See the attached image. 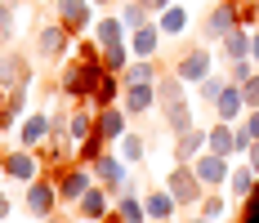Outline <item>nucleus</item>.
<instances>
[{
  "label": "nucleus",
  "mask_w": 259,
  "mask_h": 223,
  "mask_svg": "<svg viewBox=\"0 0 259 223\" xmlns=\"http://www.w3.org/2000/svg\"><path fill=\"white\" fill-rule=\"evenodd\" d=\"M255 179H259V174L241 161V165H233V174H228V188H224V192H228L233 201H246V197H250V188H255Z\"/></svg>",
  "instance_id": "nucleus-30"
},
{
  "label": "nucleus",
  "mask_w": 259,
  "mask_h": 223,
  "mask_svg": "<svg viewBox=\"0 0 259 223\" xmlns=\"http://www.w3.org/2000/svg\"><path fill=\"white\" fill-rule=\"evenodd\" d=\"M36 50H40L45 63H67V58L76 54V36L58 23V18H50V23L36 27Z\"/></svg>",
  "instance_id": "nucleus-3"
},
{
  "label": "nucleus",
  "mask_w": 259,
  "mask_h": 223,
  "mask_svg": "<svg viewBox=\"0 0 259 223\" xmlns=\"http://www.w3.org/2000/svg\"><path fill=\"white\" fill-rule=\"evenodd\" d=\"M250 27H233L219 45H214V54H219V63H237V58H250Z\"/></svg>",
  "instance_id": "nucleus-17"
},
{
  "label": "nucleus",
  "mask_w": 259,
  "mask_h": 223,
  "mask_svg": "<svg viewBox=\"0 0 259 223\" xmlns=\"http://www.w3.org/2000/svg\"><path fill=\"white\" fill-rule=\"evenodd\" d=\"M165 188L175 192V201H179L183 210H197L201 205V197H206L210 188L197 179V170H192V161H175L170 170H165Z\"/></svg>",
  "instance_id": "nucleus-2"
},
{
  "label": "nucleus",
  "mask_w": 259,
  "mask_h": 223,
  "mask_svg": "<svg viewBox=\"0 0 259 223\" xmlns=\"http://www.w3.org/2000/svg\"><path fill=\"white\" fill-rule=\"evenodd\" d=\"M121 107H125L130 116H152V112H156V80H152V85H125Z\"/></svg>",
  "instance_id": "nucleus-16"
},
{
  "label": "nucleus",
  "mask_w": 259,
  "mask_h": 223,
  "mask_svg": "<svg viewBox=\"0 0 259 223\" xmlns=\"http://www.w3.org/2000/svg\"><path fill=\"white\" fill-rule=\"evenodd\" d=\"M233 156H224V152H201L197 161H192V170H197V179L206 183V188H228V174H233V165H228Z\"/></svg>",
  "instance_id": "nucleus-11"
},
{
  "label": "nucleus",
  "mask_w": 259,
  "mask_h": 223,
  "mask_svg": "<svg viewBox=\"0 0 259 223\" xmlns=\"http://www.w3.org/2000/svg\"><path fill=\"white\" fill-rule=\"evenodd\" d=\"M27 99H31V85H14V90H0V107H5V129H14V125L23 121Z\"/></svg>",
  "instance_id": "nucleus-22"
},
{
  "label": "nucleus",
  "mask_w": 259,
  "mask_h": 223,
  "mask_svg": "<svg viewBox=\"0 0 259 223\" xmlns=\"http://www.w3.org/2000/svg\"><path fill=\"white\" fill-rule=\"evenodd\" d=\"M54 18L80 40L94 31V0H54Z\"/></svg>",
  "instance_id": "nucleus-7"
},
{
  "label": "nucleus",
  "mask_w": 259,
  "mask_h": 223,
  "mask_svg": "<svg viewBox=\"0 0 259 223\" xmlns=\"http://www.w3.org/2000/svg\"><path fill=\"white\" fill-rule=\"evenodd\" d=\"M112 205L121 210V219H125V223H148V205H143V192L134 188V179L116 192V201H112Z\"/></svg>",
  "instance_id": "nucleus-18"
},
{
  "label": "nucleus",
  "mask_w": 259,
  "mask_h": 223,
  "mask_svg": "<svg viewBox=\"0 0 259 223\" xmlns=\"http://www.w3.org/2000/svg\"><path fill=\"white\" fill-rule=\"evenodd\" d=\"M85 134H94V107L90 103H72V116H67V139L80 143Z\"/></svg>",
  "instance_id": "nucleus-28"
},
{
  "label": "nucleus",
  "mask_w": 259,
  "mask_h": 223,
  "mask_svg": "<svg viewBox=\"0 0 259 223\" xmlns=\"http://www.w3.org/2000/svg\"><path fill=\"white\" fill-rule=\"evenodd\" d=\"M143 5H148V9H152V14H161V9H170V5H175V0H143Z\"/></svg>",
  "instance_id": "nucleus-45"
},
{
  "label": "nucleus",
  "mask_w": 259,
  "mask_h": 223,
  "mask_svg": "<svg viewBox=\"0 0 259 223\" xmlns=\"http://www.w3.org/2000/svg\"><path fill=\"white\" fill-rule=\"evenodd\" d=\"M206 134H210V152H224V156H233V125H228V121H214Z\"/></svg>",
  "instance_id": "nucleus-35"
},
{
  "label": "nucleus",
  "mask_w": 259,
  "mask_h": 223,
  "mask_svg": "<svg viewBox=\"0 0 259 223\" xmlns=\"http://www.w3.org/2000/svg\"><path fill=\"white\" fill-rule=\"evenodd\" d=\"M36 76H31V63H27L23 54H0V90H14V85H31Z\"/></svg>",
  "instance_id": "nucleus-12"
},
{
  "label": "nucleus",
  "mask_w": 259,
  "mask_h": 223,
  "mask_svg": "<svg viewBox=\"0 0 259 223\" xmlns=\"http://www.w3.org/2000/svg\"><path fill=\"white\" fill-rule=\"evenodd\" d=\"M241 99H246V112H250V107H259V72L241 85Z\"/></svg>",
  "instance_id": "nucleus-41"
},
{
  "label": "nucleus",
  "mask_w": 259,
  "mask_h": 223,
  "mask_svg": "<svg viewBox=\"0 0 259 223\" xmlns=\"http://www.w3.org/2000/svg\"><path fill=\"white\" fill-rule=\"evenodd\" d=\"M94 5H121V0H94Z\"/></svg>",
  "instance_id": "nucleus-50"
},
{
  "label": "nucleus",
  "mask_w": 259,
  "mask_h": 223,
  "mask_svg": "<svg viewBox=\"0 0 259 223\" xmlns=\"http://www.w3.org/2000/svg\"><path fill=\"white\" fill-rule=\"evenodd\" d=\"M148 223H170V219H148Z\"/></svg>",
  "instance_id": "nucleus-52"
},
{
  "label": "nucleus",
  "mask_w": 259,
  "mask_h": 223,
  "mask_svg": "<svg viewBox=\"0 0 259 223\" xmlns=\"http://www.w3.org/2000/svg\"><path fill=\"white\" fill-rule=\"evenodd\" d=\"M116 14H121V23H125L130 31H139V27H148V23L156 18L143 0H121V5H116Z\"/></svg>",
  "instance_id": "nucleus-31"
},
{
  "label": "nucleus",
  "mask_w": 259,
  "mask_h": 223,
  "mask_svg": "<svg viewBox=\"0 0 259 223\" xmlns=\"http://www.w3.org/2000/svg\"><path fill=\"white\" fill-rule=\"evenodd\" d=\"M143 205H148V219H175V214L183 210L165 183H161V188H148V192H143Z\"/></svg>",
  "instance_id": "nucleus-19"
},
{
  "label": "nucleus",
  "mask_w": 259,
  "mask_h": 223,
  "mask_svg": "<svg viewBox=\"0 0 259 223\" xmlns=\"http://www.w3.org/2000/svg\"><path fill=\"white\" fill-rule=\"evenodd\" d=\"M156 112H161V121H165V134H170V139L197 125V121H192V99H175V103H161Z\"/></svg>",
  "instance_id": "nucleus-14"
},
{
  "label": "nucleus",
  "mask_w": 259,
  "mask_h": 223,
  "mask_svg": "<svg viewBox=\"0 0 259 223\" xmlns=\"http://www.w3.org/2000/svg\"><path fill=\"white\" fill-rule=\"evenodd\" d=\"M250 143H255V134L237 121V125H233V156H246V152H250Z\"/></svg>",
  "instance_id": "nucleus-39"
},
{
  "label": "nucleus",
  "mask_w": 259,
  "mask_h": 223,
  "mask_svg": "<svg viewBox=\"0 0 259 223\" xmlns=\"http://www.w3.org/2000/svg\"><path fill=\"white\" fill-rule=\"evenodd\" d=\"M9 214H14V201H9V192L0 188V223H9Z\"/></svg>",
  "instance_id": "nucleus-43"
},
{
  "label": "nucleus",
  "mask_w": 259,
  "mask_h": 223,
  "mask_svg": "<svg viewBox=\"0 0 259 223\" xmlns=\"http://www.w3.org/2000/svg\"><path fill=\"white\" fill-rule=\"evenodd\" d=\"M183 223H214V219H206L201 210H192V214H188V219H183Z\"/></svg>",
  "instance_id": "nucleus-47"
},
{
  "label": "nucleus",
  "mask_w": 259,
  "mask_h": 223,
  "mask_svg": "<svg viewBox=\"0 0 259 223\" xmlns=\"http://www.w3.org/2000/svg\"><path fill=\"white\" fill-rule=\"evenodd\" d=\"M224 90H228V76H224V72H210L206 80L197 85V99H201V103H210V107H214V99H219Z\"/></svg>",
  "instance_id": "nucleus-36"
},
{
  "label": "nucleus",
  "mask_w": 259,
  "mask_h": 223,
  "mask_svg": "<svg viewBox=\"0 0 259 223\" xmlns=\"http://www.w3.org/2000/svg\"><path fill=\"white\" fill-rule=\"evenodd\" d=\"M156 76H161V63L156 58H130V67L121 72V80L125 85H152Z\"/></svg>",
  "instance_id": "nucleus-29"
},
{
  "label": "nucleus",
  "mask_w": 259,
  "mask_h": 223,
  "mask_svg": "<svg viewBox=\"0 0 259 223\" xmlns=\"http://www.w3.org/2000/svg\"><path fill=\"white\" fill-rule=\"evenodd\" d=\"M250 58L259 63V27H255V36H250Z\"/></svg>",
  "instance_id": "nucleus-48"
},
{
  "label": "nucleus",
  "mask_w": 259,
  "mask_h": 223,
  "mask_svg": "<svg viewBox=\"0 0 259 223\" xmlns=\"http://www.w3.org/2000/svg\"><path fill=\"white\" fill-rule=\"evenodd\" d=\"M121 94H125L121 72H103L99 85H94V94H90V107H94V112H99V107H112V103H121Z\"/></svg>",
  "instance_id": "nucleus-21"
},
{
  "label": "nucleus",
  "mask_w": 259,
  "mask_h": 223,
  "mask_svg": "<svg viewBox=\"0 0 259 223\" xmlns=\"http://www.w3.org/2000/svg\"><path fill=\"white\" fill-rule=\"evenodd\" d=\"M233 223H259V197H246V201H241V210H237Z\"/></svg>",
  "instance_id": "nucleus-40"
},
{
  "label": "nucleus",
  "mask_w": 259,
  "mask_h": 223,
  "mask_svg": "<svg viewBox=\"0 0 259 223\" xmlns=\"http://www.w3.org/2000/svg\"><path fill=\"white\" fill-rule=\"evenodd\" d=\"M58 183H54L50 174H40V179H31L27 183V192H23V210L31 214V219L40 223V219H50V214H58Z\"/></svg>",
  "instance_id": "nucleus-6"
},
{
  "label": "nucleus",
  "mask_w": 259,
  "mask_h": 223,
  "mask_svg": "<svg viewBox=\"0 0 259 223\" xmlns=\"http://www.w3.org/2000/svg\"><path fill=\"white\" fill-rule=\"evenodd\" d=\"M40 223H67V219H63V214H50V219H40Z\"/></svg>",
  "instance_id": "nucleus-49"
},
{
  "label": "nucleus",
  "mask_w": 259,
  "mask_h": 223,
  "mask_svg": "<svg viewBox=\"0 0 259 223\" xmlns=\"http://www.w3.org/2000/svg\"><path fill=\"white\" fill-rule=\"evenodd\" d=\"M90 170H94V179L103 183V188L112 192V197H116V192H121V188L130 183V161H125V156H121L116 148H107L103 156H99V161L90 165Z\"/></svg>",
  "instance_id": "nucleus-8"
},
{
  "label": "nucleus",
  "mask_w": 259,
  "mask_h": 223,
  "mask_svg": "<svg viewBox=\"0 0 259 223\" xmlns=\"http://www.w3.org/2000/svg\"><path fill=\"white\" fill-rule=\"evenodd\" d=\"M228 192H224V188H210L206 197H201V205H197V210H201V214H206V219H214V223H224L228 219V214H233V210H228Z\"/></svg>",
  "instance_id": "nucleus-32"
},
{
  "label": "nucleus",
  "mask_w": 259,
  "mask_h": 223,
  "mask_svg": "<svg viewBox=\"0 0 259 223\" xmlns=\"http://www.w3.org/2000/svg\"><path fill=\"white\" fill-rule=\"evenodd\" d=\"M0 174H5L9 183H23V188H27L31 179L45 174V161H40V152H36V148H23V143H18L14 152L0 156Z\"/></svg>",
  "instance_id": "nucleus-5"
},
{
  "label": "nucleus",
  "mask_w": 259,
  "mask_h": 223,
  "mask_svg": "<svg viewBox=\"0 0 259 223\" xmlns=\"http://www.w3.org/2000/svg\"><path fill=\"white\" fill-rule=\"evenodd\" d=\"M130 50H134V58H156V50H161V27H156V18L148 27H139V31H130Z\"/></svg>",
  "instance_id": "nucleus-24"
},
{
  "label": "nucleus",
  "mask_w": 259,
  "mask_h": 223,
  "mask_svg": "<svg viewBox=\"0 0 259 223\" xmlns=\"http://www.w3.org/2000/svg\"><path fill=\"white\" fill-rule=\"evenodd\" d=\"M50 134H54L50 112H31V116H23V121H18V143H23V148H40Z\"/></svg>",
  "instance_id": "nucleus-13"
},
{
  "label": "nucleus",
  "mask_w": 259,
  "mask_h": 223,
  "mask_svg": "<svg viewBox=\"0 0 259 223\" xmlns=\"http://www.w3.org/2000/svg\"><path fill=\"white\" fill-rule=\"evenodd\" d=\"M241 161H246V165H250V170L259 174V139H255V143H250V152H246V156H241Z\"/></svg>",
  "instance_id": "nucleus-44"
},
{
  "label": "nucleus",
  "mask_w": 259,
  "mask_h": 223,
  "mask_svg": "<svg viewBox=\"0 0 259 223\" xmlns=\"http://www.w3.org/2000/svg\"><path fill=\"white\" fill-rule=\"evenodd\" d=\"M214 63H219V54H214L206 40H201V45H183V50H179V58H175V72H179L183 80L197 90V85H201V80L214 72Z\"/></svg>",
  "instance_id": "nucleus-4"
},
{
  "label": "nucleus",
  "mask_w": 259,
  "mask_h": 223,
  "mask_svg": "<svg viewBox=\"0 0 259 223\" xmlns=\"http://www.w3.org/2000/svg\"><path fill=\"white\" fill-rule=\"evenodd\" d=\"M130 121H134V116H130L121 103H112V107H99V112H94V129L107 139V148H116V143L130 134Z\"/></svg>",
  "instance_id": "nucleus-10"
},
{
  "label": "nucleus",
  "mask_w": 259,
  "mask_h": 223,
  "mask_svg": "<svg viewBox=\"0 0 259 223\" xmlns=\"http://www.w3.org/2000/svg\"><path fill=\"white\" fill-rule=\"evenodd\" d=\"M103 58H67L63 63V76H58V99L63 103H90V94H94V85H99V76H103Z\"/></svg>",
  "instance_id": "nucleus-1"
},
{
  "label": "nucleus",
  "mask_w": 259,
  "mask_h": 223,
  "mask_svg": "<svg viewBox=\"0 0 259 223\" xmlns=\"http://www.w3.org/2000/svg\"><path fill=\"white\" fill-rule=\"evenodd\" d=\"M116 152L125 156L130 165H143V161H148V152H152V139H148V134H139V129H130L125 139L116 143Z\"/></svg>",
  "instance_id": "nucleus-27"
},
{
  "label": "nucleus",
  "mask_w": 259,
  "mask_h": 223,
  "mask_svg": "<svg viewBox=\"0 0 259 223\" xmlns=\"http://www.w3.org/2000/svg\"><path fill=\"white\" fill-rule=\"evenodd\" d=\"M246 116V99H241V85H233L228 80V90L214 99V121H228V125H237Z\"/></svg>",
  "instance_id": "nucleus-20"
},
{
  "label": "nucleus",
  "mask_w": 259,
  "mask_h": 223,
  "mask_svg": "<svg viewBox=\"0 0 259 223\" xmlns=\"http://www.w3.org/2000/svg\"><path fill=\"white\" fill-rule=\"evenodd\" d=\"M156 27H161V36H183L188 31V0H175L170 9H161Z\"/></svg>",
  "instance_id": "nucleus-25"
},
{
  "label": "nucleus",
  "mask_w": 259,
  "mask_h": 223,
  "mask_svg": "<svg viewBox=\"0 0 259 223\" xmlns=\"http://www.w3.org/2000/svg\"><path fill=\"white\" fill-rule=\"evenodd\" d=\"M255 72H259V63H255V58H237V63H224V76H228L233 85H246V80H250Z\"/></svg>",
  "instance_id": "nucleus-37"
},
{
  "label": "nucleus",
  "mask_w": 259,
  "mask_h": 223,
  "mask_svg": "<svg viewBox=\"0 0 259 223\" xmlns=\"http://www.w3.org/2000/svg\"><path fill=\"white\" fill-rule=\"evenodd\" d=\"M112 201H116V197L107 192L103 183H94V188H90V192H85V197L76 201V214H80L85 223H99V219L107 214V210H112Z\"/></svg>",
  "instance_id": "nucleus-15"
},
{
  "label": "nucleus",
  "mask_w": 259,
  "mask_h": 223,
  "mask_svg": "<svg viewBox=\"0 0 259 223\" xmlns=\"http://www.w3.org/2000/svg\"><path fill=\"white\" fill-rule=\"evenodd\" d=\"M206 148H210V134H206V129H197V125L183 129V134H175V161H197Z\"/></svg>",
  "instance_id": "nucleus-23"
},
{
  "label": "nucleus",
  "mask_w": 259,
  "mask_h": 223,
  "mask_svg": "<svg viewBox=\"0 0 259 223\" xmlns=\"http://www.w3.org/2000/svg\"><path fill=\"white\" fill-rule=\"evenodd\" d=\"M103 152H107V139L99 134V129H94V134H85V139L76 143V161H80V165H94Z\"/></svg>",
  "instance_id": "nucleus-34"
},
{
  "label": "nucleus",
  "mask_w": 259,
  "mask_h": 223,
  "mask_svg": "<svg viewBox=\"0 0 259 223\" xmlns=\"http://www.w3.org/2000/svg\"><path fill=\"white\" fill-rule=\"evenodd\" d=\"M99 45H112V40H130V27L121 23V14H103V18H94V31H90Z\"/></svg>",
  "instance_id": "nucleus-26"
},
{
  "label": "nucleus",
  "mask_w": 259,
  "mask_h": 223,
  "mask_svg": "<svg viewBox=\"0 0 259 223\" xmlns=\"http://www.w3.org/2000/svg\"><path fill=\"white\" fill-rule=\"evenodd\" d=\"M0 129H5V107H0Z\"/></svg>",
  "instance_id": "nucleus-51"
},
{
  "label": "nucleus",
  "mask_w": 259,
  "mask_h": 223,
  "mask_svg": "<svg viewBox=\"0 0 259 223\" xmlns=\"http://www.w3.org/2000/svg\"><path fill=\"white\" fill-rule=\"evenodd\" d=\"M14 14H18V9H14V0H0V45H5V40H9V36H14Z\"/></svg>",
  "instance_id": "nucleus-38"
},
{
  "label": "nucleus",
  "mask_w": 259,
  "mask_h": 223,
  "mask_svg": "<svg viewBox=\"0 0 259 223\" xmlns=\"http://www.w3.org/2000/svg\"><path fill=\"white\" fill-rule=\"evenodd\" d=\"M241 125H246V129H250V134H255V139H259V107H250V112L241 116Z\"/></svg>",
  "instance_id": "nucleus-42"
},
{
  "label": "nucleus",
  "mask_w": 259,
  "mask_h": 223,
  "mask_svg": "<svg viewBox=\"0 0 259 223\" xmlns=\"http://www.w3.org/2000/svg\"><path fill=\"white\" fill-rule=\"evenodd\" d=\"M130 58H134L130 40H112V45H103V67H107V72H125Z\"/></svg>",
  "instance_id": "nucleus-33"
},
{
  "label": "nucleus",
  "mask_w": 259,
  "mask_h": 223,
  "mask_svg": "<svg viewBox=\"0 0 259 223\" xmlns=\"http://www.w3.org/2000/svg\"><path fill=\"white\" fill-rule=\"evenodd\" d=\"M99 223H125V219H121V210L112 205V210H107V214H103V219H99Z\"/></svg>",
  "instance_id": "nucleus-46"
},
{
  "label": "nucleus",
  "mask_w": 259,
  "mask_h": 223,
  "mask_svg": "<svg viewBox=\"0 0 259 223\" xmlns=\"http://www.w3.org/2000/svg\"><path fill=\"white\" fill-rule=\"evenodd\" d=\"M233 27H241V23H237V9H233V5H224V0H214V9L201 18L197 31H201V40H206V45H219Z\"/></svg>",
  "instance_id": "nucleus-9"
}]
</instances>
